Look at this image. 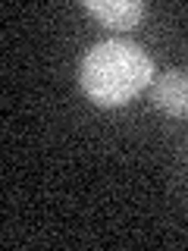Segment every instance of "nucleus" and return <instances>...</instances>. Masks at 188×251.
<instances>
[{
    "instance_id": "nucleus-1",
    "label": "nucleus",
    "mask_w": 188,
    "mask_h": 251,
    "mask_svg": "<svg viewBox=\"0 0 188 251\" xmlns=\"http://www.w3.org/2000/svg\"><path fill=\"white\" fill-rule=\"evenodd\" d=\"M78 82L97 107H122L154 82V60L141 44L125 38L100 41L82 57Z\"/></svg>"
},
{
    "instance_id": "nucleus-2",
    "label": "nucleus",
    "mask_w": 188,
    "mask_h": 251,
    "mask_svg": "<svg viewBox=\"0 0 188 251\" xmlns=\"http://www.w3.org/2000/svg\"><path fill=\"white\" fill-rule=\"evenodd\" d=\"M154 104L169 116H188V73L182 69H169L154 82Z\"/></svg>"
},
{
    "instance_id": "nucleus-3",
    "label": "nucleus",
    "mask_w": 188,
    "mask_h": 251,
    "mask_svg": "<svg viewBox=\"0 0 188 251\" xmlns=\"http://www.w3.org/2000/svg\"><path fill=\"white\" fill-rule=\"evenodd\" d=\"M85 10L110 28H132L144 16L141 0H85Z\"/></svg>"
}]
</instances>
